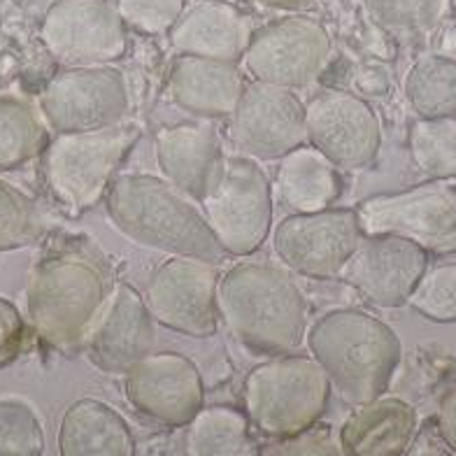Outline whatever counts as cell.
Listing matches in <instances>:
<instances>
[{
  "instance_id": "3957f363",
  "label": "cell",
  "mask_w": 456,
  "mask_h": 456,
  "mask_svg": "<svg viewBox=\"0 0 456 456\" xmlns=\"http://www.w3.org/2000/svg\"><path fill=\"white\" fill-rule=\"evenodd\" d=\"M219 317L245 347L289 354L307 330V300L282 268L238 264L219 277Z\"/></svg>"
},
{
  "instance_id": "7402d4cb",
  "label": "cell",
  "mask_w": 456,
  "mask_h": 456,
  "mask_svg": "<svg viewBox=\"0 0 456 456\" xmlns=\"http://www.w3.org/2000/svg\"><path fill=\"white\" fill-rule=\"evenodd\" d=\"M417 410L396 396H378L356 405L340 428V454L401 456L417 436Z\"/></svg>"
},
{
  "instance_id": "7c38bea8",
  "label": "cell",
  "mask_w": 456,
  "mask_h": 456,
  "mask_svg": "<svg viewBox=\"0 0 456 456\" xmlns=\"http://www.w3.org/2000/svg\"><path fill=\"white\" fill-rule=\"evenodd\" d=\"M363 240L356 208H326L284 216L273 233L277 258L313 280L338 277Z\"/></svg>"
},
{
  "instance_id": "4fadbf2b",
  "label": "cell",
  "mask_w": 456,
  "mask_h": 456,
  "mask_svg": "<svg viewBox=\"0 0 456 456\" xmlns=\"http://www.w3.org/2000/svg\"><path fill=\"white\" fill-rule=\"evenodd\" d=\"M216 264L193 256H170L159 265L147 287V305L159 324L191 338L216 333Z\"/></svg>"
},
{
  "instance_id": "52a82bcc",
  "label": "cell",
  "mask_w": 456,
  "mask_h": 456,
  "mask_svg": "<svg viewBox=\"0 0 456 456\" xmlns=\"http://www.w3.org/2000/svg\"><path fill=\"white\" fill-rule=\"evenodd\" d=\"M363 235H401L428 254L456 252V184L428 180L396 193H378L356 208Z\"/></svg>"
},
{
  "instance_id": "44dd1931",
  "label": "cell",
  "mask_w": 456,
  "mask_h": 456,
  "mask_svg": "<svg viewBox=\"0 0 456 456\" xmlns=\"http://www.w3.org/2000/svg\"><path fill=\"white\" fill-rule=\"evenodd\" d=\"M245 91V77L235 63L180 56L170 68L168 94L184 112L200 119H228Z\"/></svg>"
},
{
  "instance_id": "d590c367",
  "label": "cell",
  "mask_w": 456,
  "mask_h": 456,
  "mask_svg": "<svg viewBox=\"0 0 456 456\" xmlns=\"http://www.w3.org/2000/svg\"><path fill=\"white\" fill-rule=\"evenodd\" d=\"M436 428L443 436L444 444L450 447V452L456 454V387L452 391H447L443 401H440Z\"/></svg>"
},
{
  "instance_id": "6da1fadb",
  "label": "cell",
  "mask_w": 456,
  "mask_h": 456,
  "mask_svg": "<svg viewBox=\"0 0 456 456\" xmlns=\"http://www.w3.org/2000/svg\"><path fill=\"white\" fill-rule=\"evenodd\" d=\"M114 291L108 261L79 240L49 245L26 287V310L36 336L72 356L86 347L96 319Z\"/></svg>"
},
{
  "instance_id": "f546056e",
  "label": "cell",
  "mask_w": 456,
  "mask_h": 456,
  "mask_svg": "<svg viewBox=\"0 0 456 456\" xmlns=\"http://www.w3.org/2000/svg\"><path fill=\"white\" fill-rule=\"evenodd\" d=\"M43 233V215L36 200L10 182L0 180V252L28 247Z\"/></svg>"
},
{
  "instance_id": "603a6c76",
  "label": "cell",
  "mask_w": 456,
  "mask_h": 456,
  "mask_svg": "<svg viewBox=\"0 0 456 456\" xmlns=\"http://www.w3.org/2000/svg\"><path fill=\"white\" fill-rule=\"evenodd\" d=\"M342 196V177L336 163L313 144H300L280 159L273 184V200L291 215L326 210Z\"/></svg>"
},
{
  "instance_id": "ba28073f",
  "label": "cell",
  "mask_w": 456,
  "mask_h": 456,
  "mask_svg": "<svg viewBox=\"0 0 456 456\" xmlns=\"http://www.w3.org/2000/svg\"><path fill=\"white\" fill-rule=\"evenodd\" d=\"M200 205L212 233L231 256L254 254L271 233L273 184L254 159L228 157L222 180Z\"/></svg>"
},
{
  "instance_id": "30bf717a",
  "label": "cell",
  "mask_w": 456,
  "mask_h": 456,
  "mask_svg": "<svg viewBox=\"0 0 456 456\" xmlns=\"http://www.w3.org/2000/svg\"><path fill=\"white\" fill-rule=\"evenodd\" d=\"M49 56L66 68L110 66L126 56V26L112 0H54L40 24Z\"/></svg>"
},
{
  "instance_id": "8fae6325",
  "label": "cell",
  "mask_w": 456,
  "mask_h": 456,
  "mask_svg": "<svg viewBox=\"0 0 456 456\" xmlns=\"http://www.w3.org/2000/svg\"><path fill=\"white\" fill-rule=\"evenodd\" d=\"M330 33L319 19L294 14L254 30L242 63L254 82L303 89L324 72Z\"/></svg>"
},
{
  "instance_id": "f1b7e54d",
  "label": "cell",
  "mask_w": 456,
  "mask_h": 456,
  "mask_svg": "<svg viewBox=\"0 0 456 456\" xmlns=\"http://www.w3.org/2000/svg\"><path fill=\"white\" fill-rule=\"evenodd\" d=\"M363 7L382 30L403 40H417L444 24L452 0H363Z\"/></svg>"
},
{
  "instance_id": "e575fe53",
  "label": "cell",
  "mask_w": 456,
  "mask_h": 456,
  "mask_svg": "<svg viewBox=\"0 0 456 456\" xmlns=\"http://www.w3.org/2000/svg\"><path fill=\"white\" fill-rule=\"evenodd\" d=\"M313 428L298 433L294 438H284V443L280 444L282 450H275L277 454H340V444L330 443L329 436L324 438L314 436Z\"/></svg>"
},
{
  "instance_id": "7a4b0ae2",
  "label": "cell",
  "mask_w": 456,
  "mask_h": 456,
  "mask_svg": "<svg viewBox=\"0 0 456 456\" xmlns=\"http://www.w3.org/2000/svg\"><path fill=\"white\" fill-rule=\"evenodd\" d=\"M196 205L170 182L144 173L117 175L105 193L110 222L128 240L170 256L216 264L226 252Z\"/></svg>"
},
{
  "instance_id": "d6986e66",
  "label": "cell",
  "mask_w": 456,
  "mask_h": 456,
  "mask_svg": "<svg viewBox=\"0 0 456 456\" xmlns=\"http://www.w3.org/2000/svg\"><path fill=\"white\" fill-rule=\"evenodd\" d=\"M157 163L163 180L200 205L222 180L226 157L212 128L177 124L157 133Z\"/></svg>"
},
{
  "instance_id": "cb8c5ba5",
  "label": "cell",
  "mask_w": 456,
  "mask_h": 456,
  "mask_svg": "<svg viewBox=\"0 0 456 456\" xmlns=\"http://www.w3.org/2000/svg\"><path fill=\"white\" fill-rule=\"evenodd\" d=\"M63 456H133L135 438L128 421L108 403L79 398L66 410L59 427Z\"/></svg>"
},
{
  "instance_id": "5b68a950",
  "label": "cell",
  "mask_w": 456,
  "mask_h": 456,
  "mask_svg": "<svg viewBox=\"0 0 456 456\" xmlns=\"http://www.w3.org/2000/svg\"><path fill=\"white\" fill-rule=\"evenodd\" d=\"M142 131L117 124L102 131L59 133L43 151V175L49 193L63 210L82 215L101 203L124 159Z\"/></svg>"
},
{
  "instance_id": "4316f807",
  "label": "cell",
  "mask_w": 456,
  "mask_h": 456,
  "mask_svg": "<svg viewBox=\"0 0 456 456\" xmlns=\"http://www.w3.org/2000/svg\"><path fill=\"white\" fill-rule=\"evenodd\" d=\"M49 133L30 102L17 96H0V170H17L43 157Z\"/></svg>"
},
{
  "instance_id": "1f68e13d",
  "label": "cell",
  "mask_w": 456,
  "mask_h": 456,
  "mask_svg": "<svg viewBox=\"0 0 456 456\" xmlns=\"http://www.w3.org/2000/svg\"><path fill=\"white\" fill-rule=\"evenodd\" d=\"M408 305L436 324L456 322V264L427 268L408 298Z\"/></svg>"
},
{
  "instance_id": "d4e9b609",
  "label": "cell",
  "mask_w": 456,
  "mask_h": 456,
  "mask_svg": "<svg viewBox=\"0 0 456 456\" xmlns=\"http://www.w3.org/2000/svg\"><path fill=\"white\" fill-rule=\"evenodd\" d=\"M252 421L247 412L228 405L200 408L186 424L184 447L191 456H245L254 452Z\"/></svg>"
},
{
  "instance_id": "e0dca14e",
  "label": "cell",
  "mask_w": 456,
  "mask_h": 456,
  "mask_svg": "<svg viewBox=\"0 0 456 456\" xmlns=\"http://www.w3.org/2000/svg\"><path fill=\"white\" fill-rule=\"evenodd\" d=\"M428 268V252L401 235H363L340 280L375 307H401Z\"/></svg>"
},
{
  "instance_id": "74e56055",
  "label": "cell",
  "mask_w": 456,
  "mask_h": 456,
  "mask_svg": "<svg viewBox=\"0 0 456 456\" xmlns=\"http://www.w3.org/2000/svg\"><path fill=\"white\" fill-rule=\"evenodd\" d=\"M10 66H12V61L7 59V56L0 54V85L10 77Z\"/></svg>"
},
{
  "instance_id": "8d00e7d4",
  "label": "cell",
  "mask_w": 456,
  "mask_h": 456,
  "mask_svg": "<svg viewBox=\"0 0 456 456\" xmlns=\"http://www.w3.org/2000/svg\"><path fill=\"white\" fill-rule=\"evenodd\" d=\"M261 5L275 7V10H300V7L310 5L314 0H258Z\"/></svg>"
},
{
  "instance_id": "ac0fdd59",
  "label": "cell",
  "mask_w": 456,
  "mask_h": 456,
  "mask_svg": "<svg viewBox=\"0 0 456 456\" xmlns=\"http://www.w3.org/2000/svg\"><path fill=\"white\" fill-rule=\"evenodd\" d=\"M154 322L157 319L147 305V298L128 282L117 284L86 340L94 366L108 375H126L128 368L154 352Z\"/></svg>"
},
{
  "instance_id": "d6a6232c",
  "label": "cell",
  "mask_w": 456,
  "mask_h": 456,
  "mask_svg": "<svg viewBox=\"0 0 456 456\" xmlns=\"http://www.w3.org/2000/svg\"><path fill=\"white\" fill-rule=\"evenodd\" d=\"M124 26L140 36H166L182 17L186 0H114Z\"/></svg>"
},
{
  "instance_id": "4dcf8cb0",
  "label": "cell",
  "mask_w": 456,
  "mask_h": 456,
  "mask_svg": "<svg viewBox=\"0 0 456 456\" xmlns=\"http://www.w3.org/2000/svg\"><path fill=\"white\" fill-rule=\"evenodd\" d=\"M47 440L36 410L14 398L0 401V456H40Z\"/></svg>"
},
{
  "instance_id": "9a60e30c",
  "label": "cell",
  "mask_w": 456,
  "mask_h": 456,
  "mask_svg": "<svg viewBox=\"0 0 456 456\" xmlns=\"http://www.w3.org/2000/svg\"><path fill=\"white\" fill-rule=\"evenodd\" d=\"M305 135L314 150L342 170L368 168L382 144L378 112L349 91H324L307 102Z\"/></svg>"
},
{
  "instance_id": "83f0119b",
  "label": "cell",
  "mask_w": 456,
  "mask_h": 456,
  "mask_svg": "<svg viewBox=\"0 0 456 456\" xmlns=\"http://www.w3.org/2000/svg\"><path fill=\"white\" fill-rule=\"evenodd\" d=\"M414 168L431 180L456 177V117H419L408 133Z\"/></svg>"
},
{
  "instance_id": "2e32d148",
  "label": "cell",
  "mask_w": 456,
  "mask_h": 456,
  "mask_svg": "<svg viewBox=\"0 0 456 456\" xmlns=\"http://www.w3.org/2000/svg\"><path fill=\"white\" fill-rule=\"evenodd\" d=\"M124 389L133 408L163 427H186L205 405L199 366L177 352L140 359L126 370Z\"/></svg>"
},
{
  "instance_id": "9c48e42d",
  "label": "cell",
  "mask_w": 456,
  "mask_h": 456,
  "mask_svg": "<svg viewBox=\"0 0 456 456\" xmlns=\"http://www.w3.org/2000/svg\"><path fill=\"white\" fill-rule=\"evenodd\" d=\"M131 108L126 75L112 66L63 68L45 85L40 112L52 131L86 133L117 126Z\"/></svg>"
},
{
  "instance_id": "ffe728a7",
  "label": "cell",
  "mask_w": 456,
  "mask_h": 456,
  "mask_svg": "<svg viewBox=\"0 0 456 456\" xmlns=\"http://www.w3.org/2000/svg\"><path fill=\"white\" fill-rule=\"evenodd\" d=\"M252 19L228 0H199L184 7L168 40L182 56L238 63L252 43Z\"/></svg>"
},
{
  "instance_id": "836d02e7",
  "label": "cell",
  "mask_w": 456,
  "mask_h": 456,
  "mask_svg": "<svg viewBox=\"0 0 456 456\" xmlns=\"http://www.w3.org/2000/svg\"><path fill=\"white\" fill-rule=\"evenodd\" d=\"M28 345V324L12 300L0 296V368L10 366Z\"/></svg>"
},
{
  "instance_id": "484cf974",
  "label": "cell",
  "mask_w": 456,
  "mask_h": 456,
  "mask_svg": "<svg viewBox=\"0 0 456 456\" xmlns=\"http://www.w3.org/2000/svg\"><path fill=\"white\" fill-rule=\"evenodd\" d=\"M403 94L419 117H456V59L419 56L405 72Z\"/></svg>"
},
{
  "instance_id": "8992f818",
  "label": "cell",
  "mask_w": 456,
  "mask_h": 456,
  "mask_svg": "<svg viewBox=\"0 0 456 456\" xmlns=\"http://www.w3.org/2000/svg\"><path fill=\"white\" fill-rule=\"evenodd\" d=\"M330 382L313 356H277L245 379V410L252 427L268 438H294L326 412Z\"/></svg>"
},
{
  "instance_id": "277c9868",
  "label": "cell",
  "mask_w": 456,
  "mask_h": 456,
  "mask_svg": "<svg viewBox=\"0 0 456 456\" xmlns=\"http://www.w3.org/2000/svg\"><path fill=\"white\" fill-rule=\"evenodd\" d=\"M305 340L330 387L354 408L382 396L401 363V340L394 329L354 307L317 319Z\"/></svg>"
},
{
  "instance_id": "5bb4252c",
  "label": "cell",
  "mask_w": 456,
  "mask_h": 456,
  "mask_svg": "<svg viewBox=\"0 0 456 456\" xmlns=\"http://www.w3.org/2000/svg\"><path fill=\"white\" fill-rule=\"evenodd\" d=\"M228 138L245 157L280 161L307 140L305 108L294 89L265 82L245 85L238 108L228 117Z\"/></svg>"
}]
</instances>
